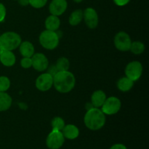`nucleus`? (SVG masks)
Here are the masks:
<instances>
[{"label":"nucleus","instance_id":"0eeeda50","mask_svg":"<svg viewBox=\"0 0 149 149\" xmlns=\"http://www.w3.org/2000/svg\"><path fill=\"white\" fill-rule=\"evenodd\" d=\"M113 42H114V46L118 50L127 52L130 50L132 40L127 33L125 31H119L115 35Z\"/></svg>","mask_w":149,"mask_h":149},{"label":"nucleus","instance_id":"b1692460","mask_svg":"<svg viewBox=\"0 0 149 149\" xmlns=\"http://www.w3.org/2000/svg\"><path fill=\"white\" fill-rule=\"evenodd\" d=\"M11 82L10 79L5 76L0 77V92H7L10 89Z\"/></svg>","mask_w":149,"mask_h":149},{"label":"nucleus","instance_id":"39448f33","mask_svg":"<svg viewBox=\"0 0 149 149\" xmlns=\"http://www.w3.org/2000/svg\"><path fill=\"white\" fill-rule=\"evenodd\" d=\"M122 102L118 97L111 96L107 97L104 103L101 106V111L105 115H114L120 111Z\"/></svg>","mask_w":149,"mask_h":149},{"label":"nucleus","instance_id":"1a4fd4ad","mask_svg":"<svg viewBox=\"0 0 149 149\" xmlns=\"http://www.w3.org/2000/svg\"><path fill=\"white\" fill-rule=\"evenodd\" d=\"M35 85L39 91H48L53 86V77L47 72L42 74L36 78Z\"/></svg>","mask_w":149,"mask_h":149},{"label":"nucleus","instance_id":"ddd939ff","mask_svg":"<svg viewBox=\"0 0 149 149\" xmlns=\"http://www.w3.org/2000/svg\"><path fill=\"white\" fill-rule=\"evenodd\" d=\"M107 97L103 90H97L93 92L91 95V103L95 108H100L104 103Z\"/></svg>","mask_w":149,"mask_h":149},{"label":"nucleus","instance_id":"423d86ee","mask_svg":"<svg viewBox=\"0 0 149 149\" xmlns=\"http://www.w3.org/2000/svg\"><path fill=\"white\" fill-rule=\"evenodd\" d=\"M143 65L140 61H134L130 62L125 67V75L130 79L134 82L138 81L141 77L143 74Z\"/></svg>","mask_w":149,"mask_h":149},{"label":"nucleus","instance_id":"aec40b11","mask_svg":"<svg viewBox=\"0 0 149 149\" xmlns=\"http://www.w3.org/2000/svg\"><path fill=\"white\" fill-rule=\"evenodd\" d=\"M83 20V11L80 9L74 10L70 15L68 22L71 26H75L79 24Z\"/></svg>","mask_w":149,"mask_h":149},{"label":"nucleus","instance_id":"7ed1b4c3","mask_svg":"<svg viewBox=\"0 0 149 149\" xmlns=\"http://www.w3.org/2000/svg\"><path fill=\"white\" fill-rule=\"evenodd\" d=\"M21 42V36L16 32L7 31L0 35V46L4 50H14L18 47Z\"/></svg>","mask_w":149,"mask_h":149},{"label":"nucleus","instance_id":"4468645a","mask_svg":"<svg viewBox=\"0 0 149 149\" xmlns=\"http://www.w3.org/2000/svg\"><path fill=\"white\" fill-rule=\"evenodd\" d=\"M19 51L23 58H31L35 53V48L33 44L29 41L22 42L19 45Z\"/></svg>","mask_w":149,"mask_h":149},{"label":"nucleus","instance_id":"c756f323","mask_svg":"<svg viewBox=\"0 0 149 149\" xmlns=\"http://www.w3.org/2000/svg\"><path fill=\"white\" fill-rule=\"evenodd\" d=\"M110 149H127V147L125 146V145L123 144H121V143H117V144H115V145L112 146L111 147Z\"/></svg>","mask_w":149,"mask_h":149},{"label":"nucleus","instance_id":"4be33fe9","mask_svg":"<svg viewBox=\"0 0 149 149\" xmlns=\"http://www.w3.org/2000/svg\"><path fill=\"white\" fill-rule=\"evenodd\" d=\"M130 50L135 55H141L145 51V45L140 41L132 42Z\"/></svg>","mask_w":149,"mask_h":149},{"label":"nucleus","instance_id":"9d476101","mask_svg":"<svg viewBox=\"0 0 149 149\" xmlns=\"http://www.w3.org/2000/svg\"><path fill=\"white\" fill-rule=\"evenodd\" d=\"M83 19L87 27L90 29L97 28L98 25V15L94 8L87 7L83 11Z\"/></svg>","mask_w":149,"mask_h":149},{"label":"nucleus","instance_id":"bb28decb","mask_svg":"<svg viewBox=\"0 0 149 149\" xmlns=\"http://www.w3.org/2000/svg\"><path fill=\"white\" fill-rule=\"evenodd\" d=\"M7 15V10L2 3H0V23L3 22Z\"/></svg>","mask_w":149,"mask_h":149},{"label":"nucleus","instance_id":"f8f14e48","mask_svg":"<svg viewBox=\"0 0 149 149\" xmlns=\"http://www.w3.org/2000/svg\"><path fill=\"white\" fill-rule=\"evenodd\" d=\"M68 7L66 0H52L49 6V11L51 15L60 16L63 14Z\"/></svg>","mask_w":149,"mask_h":149},{"label":"nucleus","instance_id":"6ab92c4d","mask_svg":"<svg viewBox=\"0 0 149 149\" xmlns=\"http://www.w3.org/2000/svg\"><path fill=\"white\" fill-rule=\"evenodd\" d=\"M134 83L135 82L132 81L130 79L127 77H124L118 80L116 86H117L118 90L123 93H126V92L130 91L133 87Z\"/></svg>","mask_w":149,"mask_h":149},{"label":"nucleus","instance_id":"473e14b6","mask_svg":"<svg viewBox=\"0 0 149 149\" xmlns=\"http://www.w3.org/2000/svg\"><path fill=\"white\" fill-rule=\"evenodd\" d=\"M83 0H74V1H75L76 3H80V2H81Z\"/></svg>","mask_w":149,"mask_h":149},{"label":"nucleus","instance_id":"6e6552de","mask_svg":"<svg viewBox=\"0 0 149 149\" xmlns=\"http://www.w3.org/2000/svg\"><path fill=\"white\" fill-rule=\"evenodd\" d=\"M65 138L62 132L59 130H52L46 140L47 146L49 149H59L63 145Z\"/></svg>","mask_w":149,"mask_h":149},{"label":"nucleus","instance_id":"cd10ccee","mask_svg":"<svg viewBox=\"0 0 149 149\" xmlns=\"http://www.w3.org/2000/svg\"><path fill=\"white\" fill-rule=\"evenodd\" d=\"M130 1V0H113V2L115 4L119 7H123V6L127 5L128 3Z\"/></svg>","mask_w":149,"mask_h":149},{"label":"nucleus","instance_id":"412c9836","mask_svg":"<svg viewBox=\"0 0 149 149\" xmlns=\"http://www.w3.org/2000/svg\"><path fill=\"white\" fill-rule=\"evenodd\" d=\"M55 65L58 71H68L70 67V63L68 58H66L65 57H61L58 58Z\"/></svg>","mask_w":149,"mask_h":149},{"label":"nucleus","instance_id":"c85d7f7f","mask_svg":"<svg viewBox=\"0 0 149 149\" xmlns=\"http://www.w3.org/2000/svg\"><path fill=\"white\" fill-rule=\"evenodd\" d=\"M47 70L48 71L47 73H49V74H51L52 77H54V76L56 74L57 72H58V70H57L56 67H55V65H50V66H48L47 69Z\"/></svg>","mask_w":149,"mask_h":149},{"label":"nucleus","instance_id":"dca6fc26","mask_svg":"<svg viewBox=\"0 0 149 149\" xmlns=\"http://www.w3.org/2000/svg\"><path fill=\"white\" fill-rule=\"evenodd\" d=\"M0 62L2 65L7 67H11L15 65L16 62V58L13 51L4 50L0 55Z\"/></svg>","mask_w":149,"mask_h":149},{"label":"nucleus","instance_id":"a211bd4d","mask_svg":"<svg viewBox=\"0 0 149 149\" xmlns=\"http://www.w3.org/2000/svg\"><path fill=\"white\" fill-rule=\"evenodd\" d=\"M13 99L6 92H0V112L6 111L11 107Z\"/></svg>","mask_w":149,"mask_h":149},{"label":"nucleus","instance_id":"9b49d317","mask_svg":"<svg viewBox=\"0 0 149 149\" xmlns=\"http://www.w3.org/2000/svg\"><path fill=\"white\" fill-rule=\"evenodd\" d=\"M31 61L32 67L39 72L46 71L49 66V61L43 53H34L31 57Z\"/></svg>","mask_w":149,"mask_h":149},{"label":"nucleus","instance_id":"7c9ffc66","mask_svg":"<svg viewBox=\"0 0 149 149\" xmlns=\"http://www.w3.org/2000/svg\"><path fill=\"white\" fill-rule=\"evenodd\" d=\"M17 1H18L19 4L21 6H23V7H25V6H27L29 4V0H17Z\"/></svg>","mask_w":149,"mask_h":149},{"label":"nucleus","instance_id":"f257e3e1","mask_svg":"<svg viewBox=\"0 0 149 149\" xmlns=\"http://www.w3.org/2000/svg\"><path fill=\"white\" fill-rule=\"evenodd\" d=\"M75 76L69 71H58L53 77V86L60 93H68L74 88Z\"/></svg>","mask_w":149,"mask_h":149},{"label":"nucleus","instance_id":"393cba45","mask_svg":"<svg viewBox=\"0 0 149 149\" xmlns=\"http://www.w3.org/2000/svg\"><path fill=\"white\" fill-rule=\"evenodd\" d=\"M29 4L33 8L40 9L46 5L47 0H29Z\"/></svg>","mask_w":149,"mask_h":149},{"label":"nucleus","instance_id":"2eb2a0df","mask_svg":"<svg viewBox=\"0 0 149 149\" xmlns=\"http://www.w3.org/2000/svg\"><path fill=\"white\" fill-rule=\"evenodd\" d=\"M61 132L64 138L68 140H74L79 135V130L74 125H65Z\"/></svg>","mask_w":149,"mask_h":149},{"label":"nucleus","instance_id":"2f4dec72","mask_svg":"<svg viewBox=\"0 0 149 149\" xmlns=\"http://www.w3.org/2000/svg\"><path fill=\"white\" fill-rule=\"evenodd\" d=\"M4 49H3V47H1V46H0V55H1V54H2V52H4Z\"/></svg>","mask_w":149,"mask_h":149},{"label":"nucleus","instance_id":"5701e85b","mask_svg":"<svg viewBox=\"0 0 149 149\" xmlns=\"http://www.w3.org/2000/svg\"><path fill=\"white\" fill-rule=\"evenodd\" d=\"M65 125V122H64L63 119L60 116H55L51 121V126H52V130L62 131Z\"/></svg>","mask_w":149,"mask_h":149},{"label":"nucleus","instance_id":"f03ea898","mask_svg":"<svg viewBox=\"0 0 149 149\" xmlns=\"http://www.w3.org/2000/svg\"><path fill=\"white\" fill-rule=\"evenodd\" d=\"M106 115L99 108H92L87 111L84 117L85 126L91 130L101 129L106 124Z\"/></svg>","mask_w":149,"mask_h":149},{"label":"nucleus","instance_id":"20e7f679","mask_svg":"<svg viewBox=\"0 0 149 149\" xmlns=\"http://www.w3.org/2000/svg\"><path fill=\"white\" fill-rule=\"evenodd\" d=\"M39 41L42 47L49 50H52L58 46L60 42V36L57 31L45 30L40 33Z\"/></svg>","mask_w":149,"mask_h":149},{"label":"nucleus","instance_id":"a878e982","mask_svg":"<svg viewBox=\"0 0 149 149\" xmlns=\"http://www.w3.org/2000/svg\"><path fill=\"white\" fill-rule=\"evenodd\" d=\"M20 65L23 68H30L32 67L31 58H23L20 61Z\"/></svg>","mask_w":149,"mask_h":149},{"label":"nucleus","instance_id":"f3484780","mask_svg":"<svg viewBox=\"0 0 149 149\" xmlns=\"http://www.w3.org/2000/svg\"><path fill=\"white\" fill-rule=\"evenodd\" d=\"M45 25L47 30L56 31L59 29L60 26H61V20L58 16L50 15L45 20Z\"/></svg>","mask_w":149,"mask_h":149}]
</instances>
